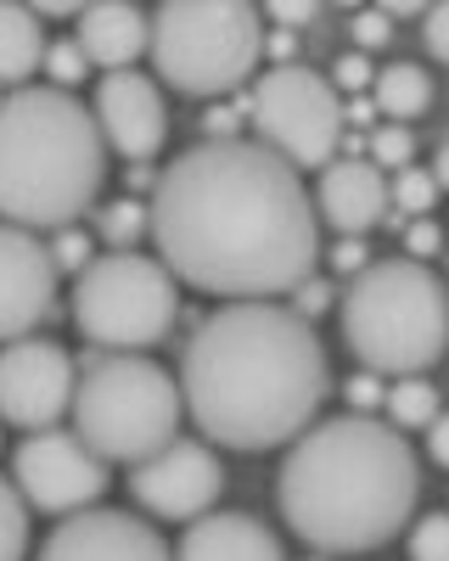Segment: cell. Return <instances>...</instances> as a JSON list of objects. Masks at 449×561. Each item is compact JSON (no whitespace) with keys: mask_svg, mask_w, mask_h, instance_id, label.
Wrapping results in <instances>:
<instances>
[{"mask_svg":"<svg viewBox=\"0 0 449 561\" xmlns=\"http://www.w3.org/2000/svg\"><path fill=\"white\" fill-rule=\"evenodd\" d=\"M147 237L174 287L225 304H269L314 275L321 219L309 185L253 140H203L180 152L147 203Z\"/></svg>","mask_w":449,"mask_h":561,"instance_id":"cell-1","label":"cell"},{"mask_svg":"<svg viewBox=\"0 0 449 561\" xmlns=\"http://www.w3.org/2000/svg\"><path fill=\"white\" fill-rule=\"evenodd\" d=\"M174 388L203 444L258 455L314 427L332 365L314 325L287 304H225L192 332Z\"/></svg>","mask_w":449,"mask_h":561,"instance_id":"cell-2","label":"cell"},{"mask_svg":"<svg viewBox=\"0 0 449 561\" xmlns=\"http://www.w3.org/2000/svg\"><path fill=\"white\" fill-rule=\"evenodd\" d=\"M422 500L411 438L377 415L314 421L287 444L276 472L281 523L321 556H366L404 534Z\"/></svg>","mask_w":449,"mask_h":561,"instance_id":"cell-3","label":"cell"},{"mask_svg":"<svg viewBox=\"0 0 449 561\" xmlns=\"http://www.w3.org/2000/svg\"><path fill=\"white\" fill-rule=\"evenodd\" d=\"M107 147L73 90L23 84L0 96V219L39 237L68 230L102 197Z\"/></svg>","mask_w":449,"mask_h":561,"instance_id":"cell-4","label":"cell"},{"mask_svg":"<svg viewBox=\"0 0 449 561\" xmlns=\"http://www.w3.org/2000/svg\"><path fill=\"white\" fill-rule=\"evenodd\" d=\"M337 320L371 377H427L444 354V287L416 259H371L343 293Z\"/></svg>","mask_w":449,"mask_h":561,"instance_id":"cell-5","label":"cell"},{"mask_svg":"<svg viewBox=\"0 0 449 561\" xmlns=\"http://www.w3.org/2000/svg\"><path fill=\"white\" fill-rule=\"evenodd\" d=\"M73 438L102 466H141L180 438V388L147 354H96L73 370Z\"/></svg>","mask_w":449,"mask_h":561,"instance_id":"cell-6","label":"cell"},{"mask_svg":"<svg viewBox=\"0 0 449 561\" xmlns=\"http://www.w3.org/2000/svg\"><path fill=\"white\" fill-rule=\"evenodd\" d=\"M147 51L180 96H231L264 57V23L242 0H169L147 18Z\"/></svg>","mask_w":449,"mask_h":561,"instance_id":"cell-7","label":"cell"},{"mask_svg":"<svg viewBox=\"0 0 449 561\" xmlns=\"http://www.w3.org/2000/svg\"><path fill=\"white\" fill-rule=\"evenodd\" d=\"M73 325L90 348L102 354H141L174 332L180 287L174 275L147 259L141 248L129 253H96L73 275Z\"/></svg>","mask_w":449,"mask_h":561,"instance_id":"cell-8","label":"cell"},{"mask_svg":"<svg viewBox=\"0 0 449 561\" xmlns=\"http://www.w3.org/2000/svg\"><path fill=\"white\" fill-rule=\"evenodd\" d=\"M247 124H253V147L269 158H281L292 174L303 169H326L343 147V102L337 90L303 68V62H276L269 73L253 79L247 96Z\"/></svg>","mask_w":449,"mask_h":561,"instance_id":"cell-9","label":"cell"},{"mask_svg":"<svg viewBox=\"0 0 449 561\" xmlns=\"http://www.w3.org/2000/svg\"><path fill=\"white\" fill-rule=\"evenodd\" d=\"M18 500L28 511H45V517H73V511H90L107 494V466L90 455L73 433L51 427V433H28L12 455V478Z\"/></svg>","mask_w":449,"mask_h":561,"instance_id":"cell-10","label":"cell"},{"mask_svg":"<svg viewBox=\"0 0 449 561\" xmlns=\"http://www.w3.org/2000/svg\"><path fill=\"white\" fill-rule=\"evenodd\" d=\"M129 494L158 523H197V517H208V511L219 505V494H225V466H219L214 444L174 438L152 460L129 466Z\"/></svg>","mask_w":449,"mask_h":561,"instance_id":"cell-11","label":"cell"},{"mask_svg":"<svg viewBox=\"0 0 449 561\" xmlns=\"http://www.w3.org/2000/svg\"><path fill=\"white\" fill-rule=\"evenodd\" d=\"M73 354L51 337L0 348V421L18 433H51L73 399Z\"/></svg>","mask_w":449,"mask_h":561,"instance_id":"cell-12","label":"cell"},{"mask_svg":"<svg viewBox=\"0 0 449 561\" xmlns=\"http://www.w3.org/2000/svg\"><path fill=\"white\" fill-rule=\"evenodd\" d=\"M90 118H96L102 147H113L129 163H147L163 152L169 140V113H163V90L147 73H102L96 79V102H90Z\"/></svg>","mask_w":449,"mask_h":561,"instance_id":"cell-13","label":"cell"},{"mask_svg":"<svg viewBox=\"0 0 449 561\" xmlns=\"http://www.w3.org/2000/svg\"><path fill=\"white\" fill-rule=\"evenodd\" d=\"M57 314V264L39 237L0 225V343L34 337Z\"/></svg>","mask_w":449,"mask_h":561,"instance_id":"cell-14","label":"cell"},{"mask_svg":"<svg viewBox=\"0 0 449 561\" xmlns=\"http://www.w3.org/2000/svg\"><path fill=\"white\" fill-rule=\"evenodd\" d=\"M39 561H169V545L158 528H147L129 511L90 505L73 511L62 528H51Z\"/></svg>","mask_w":449,"mask_h":561,"instance_id":"cell-15","label":"cell"},{"mask_svg":"<svg viewBox=\"0 0 449 561\" xmlns=\"http://www.w3.org/2000/svg\"><path fill=\"white\" fill-rule=\"evenodd\" d=\"M314 219L332 225L337 237H366L371 225L388 219V174L366 158H332L314 180Z\"/></svg>","mask_w":449,"mask_h":561,"instance_id":"cell-16","label":"cell"},{"mask_svg":"<svg viewBox=\"0 0 449 561\" xmlns=\"http://www.w3.org/2000/svg\"><path fill=\"white\" fill-rule=\"evenodd\" d=\"M169 561H287V556L281 539L247 511H208L180 534V550H169Z\"/></svg>","mask_w":449,"mask_h":561,"instance_id":"cell-17","label":"cell"},{"mask_svg":"<svg viewBox=\"0 0 449 561\" xmlns=\"http://www.w3.org/2000/svg\"><path fill=\"white\" fill-rule=\"evenodd\" d=\"M73 45L84 51L90 68L124 73L135 57L147 51V12H141V7H124V0H102V7H84V12H79V34H73Z\"/></svg>","mask_w":449,"mask_h":561,"instance_id":"cell-18","label":"cell"},{"mask_svg":"<svg viewBox=\"0 0 449 561\" xmlns=\"http://www.w3.org/2000/svg\"><path fill=\"white\" fill-rule=\"evenodd\" d=\"M45 62V34H39V12L28 7H7L0 0V84L23 90Z\"/></svg>","mask_w":449,"mask_h":561,"instance_id":"cell-19","label":"cell"},{"mask_svg":"<svg viewBox=\"0 0 449 561\" xmlns=\"http://www.w3.org/2000/svg\"><path fill=\"white\" fill-rule=\"evenodd\" d=\"M371 96L388 124H411L433 107V73L422 62H388L382 73H371Z\"/></svg>","mask_w":449,"mask_h":561,"instance_id":"cell-20","label":"cell"},{"mask_svg":"<svg viewBox=\"0 0 449 561\" xmlns=\"http://www.w3.org/2000/svg\"><path fill=\"white\" fill-rule=\"evenodd\" d=\"M382 404H388V427L393 433L433 427L438 421V388L427 377H399L393 388H382Z\"/></svg>","mask_w":449,"mask_h":561,"instance_id":"cell-21","label":"cell"},{"mask_svg":"<svg viewBox=\"0 0 449 561\" xmlns=\"http://www.w3.org/2000/svg\"><path fill=\"white\" fill-rule=\"evenodd\" d=\"M96 237L107 242V253H129L135 242L147 237V203H135V197H118V203L96 208Z\"/></svg>","mask_w":449,"mask_h":561,"instance_id":"cell-22","label":"cell"},{"mask_svg":"<svg viewBox=\"0 0 449 561\" xmlns=\"http://www.w3.org/2000/svg\"><path fill=\"white\" fill-rule=\"evenodd\" d=\"M433 197H438V180L422 174V169H399V174L388 180V208L411 214V219H427V214H433Z\"/></svg>","mask_w":449,"mask_h":561,"instance_id":"cell-23","label":"cell"},{"mask_svg":"<svg viewBox=\"0 0 449 561\" xmlns=\"http://www.w3.org/2000/svg\"><path fill=\"white\" fill-rule=\"evenodd\" d=\"M23 556H28V505L0 478V561H23Z\"/></svg>","mask_w":449,"mask_h":561,"instance_id":"cell-24","label":"cell"},{"mask_svg":"<svg viewBox=\"0 0 449 561\" xmlns=\"http://www.w3.org/2000/svg\"><path fill=\"white\" fill-rule=\"evenodd\" d=\"M411 158H416V135L404 129V124H382L377 135H371V169H411Z\"/></svg>","mask_w":449,"mask_h":561,"instance_id":"cell-25","label":"cell"},{"mask_svg":"<svg viewBox=\"0 0 449 561\" xmlns=\"http://www.w3.org/2000/svg\"><path fill=\"white\" fill-rule=\"evenodd\" d=\"M45 79H51V90H73L79 79H90V62L73 39H57V45H45Z\"/></svg>","mask_w":449,"mask_h":561,"instance_id":"cell-26","label":"cell"},{"mask_svg":"<svg viewBox=\"0 0 449 561\" xmlns=\"http://www.w3.org/2000/svg\"><path fill=\"white\" fill-rule=\"evenodd\" d=\"M411 561H449V517L444 511H427L411 528Z\"/></svg>","mask_w":449,"mask_h":561,"instance_id":"cell-27","label":"cell"},{"mask_svg":"<svg viewBox=\"0 0 449 561\" xmlns=\"http://www.w3.org/2000/svg\"><path fill=\"white\" fill-rule=\"evenodd\" d=\"M45 253H51L57 275H62V270H73V275H79L90 259H96V253H90V237H84V230H73V225H68V230H57V237L45 242Z\"/></svg>","mask_w":449,"mask_h":561,"instance_id":"cell-28","label":"cell"},{"mask_svg":"<svg viewBox=\"0 0 449 561\" xmlns=\"http://www.w3.org/2000/svg\"><path fill=\"white\" fill-rule=\"evenodd\" d=\"M287 298H292V314H298V320H309V325L332 309V287H326V280H314V275H309V280H298V287H292Z\"/></svg>","mask_w":449,"mask_h":561,"instance_id":"cell-29","label":"cell"},{"mask_svg":"<svg viewBox=\"0 0 449 561\" xmlns=\"http://www.w3.org/2000/svg\"><path fill=\"white\" fill-rule=\"evenodd\" d=\"M348 34H354V45H359V57H366V51H382V45L393 39V28H388V12H359Z\"/></svg>","mask_w":449,"mask_h":561,"instance_id":"cell-30","label":"cell"},{"mask_svg":"<svg viewBox=\"0 0 449 561\" xmlns=\"http://www.w3.org/2000/svg\"><path fill=\"white\" fill-rule=\"evenodd\" d=\"M332 90H371V62L359 57V51H348L337 68H332V79H326Z\"/></svg>","mask_w":449,"mask_h":561,"instance_id":"cell-31","label":"cell"},{"mask_svg":"<svg viewBox=\"0 0 449 561\" xmlns=\"http://www.w3.org/2000/svg\"><path fill=\"white\" fill-rule=\"evenodd\" d=\"M366 264H371L366 237H337V248H332V270H337V275H359Z\"/></svg>","mask_w":449,"mask_h":561,"instance_id":"cell-32","label":"cell"},{"mask_svg":"<svg viewBox=\"0 0 449 561\" xmlns=\"http://www.w3.org/2000/svg\"><path fill=\"white\" fill-rule=\"evenodd\" d=\"M404 253H411L416 264L433 259L438 253V225L433 219H411V225H404Z\"/></svg>","mask_w":449,"mask_h":561,"instance_id":"cell-33","label":"cell"},{"mask_svg":"<svg viewBox=\"0 0 449 561\" xmlns=\"http://www.w3.org/2000/svg\"><path fill=\"white\" fill-rule=\"evenodd\" d=\"M343 393H348V404H354V415H366L371 404H382V382L371 377V370H366V377H354V382H348Z\"/></svg>","mask_w":449,"mask_h":561,"instance_id":"cell-34","label":"cell"},{"mask_svg":"<svg viewBox=\"0 0 449 561\" xmlns=\"http://www.w3.org/2000/svg\"><path fill=\"white\" fill-rule=\"evenodd\" d=\"M422 34H427V51H433V57H449V12H444V7L427 12Z\"/></svg>","mask_w":449,"mask_h":561,"instance_id":"cell-35","label":"cell"},{"mask_svg":"<svg viewBox=\"0 0 449 561\" xmlns=\"http://www.w3.org/2000/svg\"><path fill=\"white\" fill-rule=\"evenodd\" d=\"M314 18H321V12H314V7H269V23H314Z\"/></svg>","mask_w":449,"mask_h":561,"instance_id":"cell-36","label":"cell"},{"mask_svg":"<svg viewBox=\"0 0 449 561\" xmlns=\"http://www.w3.org/2000/svg\"><path fill=\"white\" fill-rule=\"evenodd\" d=\"M427 433H433V444H427V449H433V460H449V427H444V415L433 421Z\"/></svg>","mask_w":449,"mask_h":561,"instance_id":"cell-37","label":"cell"}]
</instances>
